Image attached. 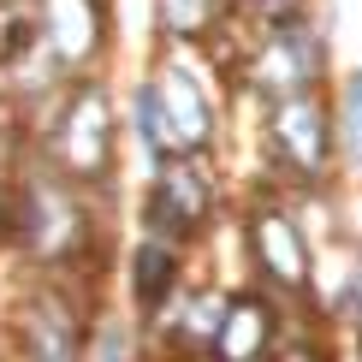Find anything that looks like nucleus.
Returning a JSON list of instances; mask_svg holds the SVG:
<instances>
[{"label":"nucleus","instance_id":"1","mask_svg":"<svg viewBox=\"0 0 362 362\" xmlns=\"http://www.w3.org/2000/svg\"><path fill=\"white\" fill-rule=\"evenodd\" d=\"M113 148H119V113H113V95L101 83V71L59 83L54 119L42 125V160L83 190H107Z\"/></svg>","mask_w":362,"mask_h":362},{"label":"nucleus","instance_id":"2","mask_svg":"<svg viewBox=\"0 0 362 362\" xmlns=\"http://www.w3.org/2000/svg\"><path fill=\"white\" fill-rule=\"evenodd\" d=\"M89 196L83 185H71L66 173H54L48 160L30 167L12 185V244H24L42 267H66L83 262L95 232H89Z\"/></svg>","mask_w":362,"mask_h":362},{"label":"nucleus","instance_id":"3","mask_svg":"<svg viewBox=\"0 0 362 362\" xmlns=\"http://www.w3.org/2000/svg\"><path fill=\"white\" fill-rule=\"evenodd\" d=\"M148 83H155L160 119H167L173 155L202 160L220 137V101L208 95L202 71H196V48L190 42H160V59L148 66Z\"/></svg>","mask_w":362,"mask_h":362},{"label":"nucleus","instance_id":"4","mask_svg":"<svg viewBox=\"0 0 362 362\" xmlns=\"http://www.w3.org/2000/svg\"><path fill=\"white\" fill-rule=\"evenodd\" d=\"M244 78L255 83L262 101L291 95V89H327V36L315 30L309 12L262 24L255 48L244 54Z\"/></svg>","mask_w":362,"mask_h":362},{"label":"nucleus","instance_id":"5","mask_svg":"<svg viewBox=\"0 0 362 362\" xmlns=\"http://www.w3.org/2000/svg\"><path fill=\"white\" fill-rule=\"evenodd\" d=\"M267 143L274 160L291 178H321L339 167V137H333V101L327 89H291L267 101Z\"/></svg>","mask_w":362,"mask_h":362},{"label":"nucleus","instance_id":"6","mask_svg":"<svg viewBox=\"0 0 362 362\" xmlns=\"http://www.w3.org/2000/svg\"><path fill=\"white\" fill-rule=\"evenodd\" d=\"M36 48L59 66V78H89L113 48V12L107 0H30Z\"/></svg>","mask_w":362,"mask_h":362},{"label":"nucleus","instance_id":"7","mask_svg":"<svg viewBox=\"0 0 362 362\" xmlns=\"http://www.w3.org/2000/svg\"><path fill=\"white\" fill-rule=\"evenodd\" d=\"M214 214V190H208V178L196 173L190 155H173L160 160L155 173H148V202H143V220L155 238H173V244L190 250V238L208 226Z\"/></svg>","mask_w":362,"mask_h":362},{"label":"nucleus","instance_id":"8","mask_svg":"<svg viewBox=\"0 0 362 362\" xmlns=\"http://www.w3.org/2000/svg\"><path fill=\"white\" fill-rule=\"evenodd\" d=\"M255 262H262V279L279 297H297V291H309L315 244L297 232V220L285 208H267V214H255Z\"/></svg>","mask_w":362,"mask_h":362},{"label":"nucleus","instance_id":"9","mask_svg":"<svg viewBox=\"0 0 362 362\" xmlns=\"http://www.w3.org/2000/svg\"><path fill=\"white\" fill-rule=\"evenodd\" d=\"M125 279H131V309H137L143 321H155V315L167 309L178 291H185V244L143 232L137 244H131V267H125Z\"/></svg>","mask_w":362,"mask_h":362},{"label":"nucleus","instance_id":"10","mask_svg":"<svg viewBox=\"0 0 362 362\" xmlns=\"http://www.w3.org/2000/svg\"><path fill=\"white\" fill-rule=\"evenodd\" d=\"M214 362H262L274 351V297L267 291H238L220 303V327L208 333Z\"/></svg>","mask_w":362,"mask_h":362},{"label":"nucleus","instance_id":"11","mask_svg":"<svg viewBox=\"0 0 362 362\" xmlns=\"http://www.w3.org/2000/svg\"><path fill=\"white\" fill-rule=\"evenodd\" d=\"M232 24V0H155V30L160 42H190V48H214Z\"/></svg>","mask_w":362,"mask_h":362},{"label":"nucleus","instance_id":"12","mask_svg":"<svg viewBox=\"0 0 362 362\" xmlns=\"http://www.w3.org/2000/svg\"><path fill=\"white\" fill-rule=\"evenodd\" d=\"M333 137H339V160H351L362 173V66L339 71L333 83Z\"/></svg>","mask_w":362,"mask_h":362},{"label":"nucleus","instance_id":"13","mask_svg":"<svg viewBox=\"0 0 362 362\" xmlns=\"http://www.w3.org/2000/svg\"><path fill=\"white\" fill-rule=\"evenodd\" d=\"M131 131H137V148L148 155V167L173 160V143H167V119H160V101H155V83L148 71L131 83Z\"/></svg>","mask_w":362,"mask_h":362},{"label":"nucleus","instance_id":"14","mask_svg":"<svg viewBox=\"0 0 362 362\" xmlns=\"http://www.w3.org/2000/svg\"><path fill=\"white\" fill-rule=\"evenodd\" d=\"M255 24H274V18H291V12H309V0H238Z\"/></svg>","mask_w":362,"mask_h":362},{"label":"nucleus","instance_id":"15","mask_svg":"<svg viewBox=\"0 0 362 362\" xmlns=\"http://www.w3.org/2000/svg\"><path fill=\"white\" fill-rule=\"evenodd\" d=\"M0 238H12V185L0 178Z\"/></svg>","mask_w":362,"mask_h":362},{"label":"nucleus","instance_id":"16","mask_svg":"<svg viewBox=\"0 0 362 362\" xmlns=\"http://www.w3.org/2000/svg\"><path fill=\"white\" fill-rule=\"evenodd\" d=\"M351 303H356V315H362V262H356V279H351Z\"/></svg>","mask_w":362,"mask_h":362}]
</instances>
